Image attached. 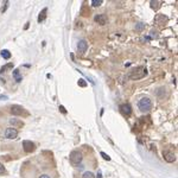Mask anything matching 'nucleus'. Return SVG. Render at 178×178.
<instances>
[{
	"instance_id": "obj_1",
	"label": "nucleus",
	"mask_w": 178,
	"mask_h": 178,
	"mask_svg": "<svg viewBox=\"0 0 178 178\" xmlns=\"http://www.w3.org/2000/svg\"><path fill=\"white\" fill-rule=\"evenodd\" d=\"M147 75V69L145 67H137L128 73V78L137 81V80H141Z\"/></svg>"
},
{
	"instance_id": "obj_2",
	"label": "nucleus",
	"mask_w": 178,
	"mask_h": 178,
	"mask_svg": "<svg viewBox=\"0 0 178 178\" xmlns=\"http://www.w3.org/2000/svg\"><path fill=\"white\" fill-rule=\"evenodd\" d=\"M138 108L142 113L148 112L151 108H152V101H151L148 97H142V99H140L138 102Z\"/></svg>"
},
{
	"instance_id": "obj_3",
	"label": "nucleus",
	"mask_w": 178,
	"mask_h": 178,
	"mask_svg": "<svg viewBox=\"0 0 178 178\" xmlns=\"http://www.w3.org/2000/svg\"><path fill=\"white\" fill-rule=\"evenodd\" d=\"M82 154H81V152H78V151H73V152L70 153V156H69V159H70V163L73 164L74 166H76V165H78L80 163L82 162Z\"/></svg>"
},
{
	"instance_id": "obj_4",
	"label": "nucleus",
	"mask_w": 178,
	"mask_h": 178,
	"mask_svg": "<svg viewBox=\"0 0 178 178\" xmlns=\"http://www.w3.org/2000/svg\"><path fill=\"white\" fill-rule=\"evenodd\" d=\"M23 147H24V151L28 153H31L36 150V145L31 140H24L23 141Z\"/></svg>"
},
{
	"instance_id": "obj_5",
	"label": "nucleus",
	"mask_w": 178,
	"mask_h": 178,
	"mask_svg": "<svg viewBox=\"0 0 178 178\" xmlns=\"http://www.w3.org/2000/svg\"><path fill=\"white\" fill-rule=\"evenodd\" d=\"M5 137L7 139H16L18 137V131L14 128V127H11V128H6L5 131Z\"/></svg>"
},
{
	"instance_id": "obj_6",
	"label": "nucleus",
	"mask_w": 178,
	"mask_h": 178,
	"mask_svg": "<svg viewBox=\"0 0 178 178\" xmlns=\"http://www.w3.org/2000/svg\"><path fill=\"white\" fill-rule=\"evenodd\" d=\"M120 112L123 114V115H126V117H129V115L132 114V107L128 105V103H122L120 105Z\"/></svg>"
},
{
	"instance_id": "obj_7",
	"label": "nucleus",
	"mask_w": 178,
	"mask_h": 178,
	"mask_svg": "<svg viewBox=\"0 0 178 178\" xmlns=\"http://www.w3.org/2000/svg\"><path fill=\"white\" fill-rule=\"evenodd\" d=\"M163 157H164V159L166 160L167 163H173L176 160V154L173 152H171V151H164Z\"/></svg>"
},
{
	"instance_id": "obj_8",
	"label": "nucleus",
	"mask_w": 178,
	"mask_h": 178,
	"mask_svg": "<svg viewBox=\"0 0 178 178\" xmlns=\"http://www.w3.org/2000/svg\"><path fill=\"white\" fill-rule=\"evenodd\" d=\"M11 113H12L13 115H22V114L25 113V109L23 108L22 106H19V105H13V106L11 107ZM25 114H26V113H25Z\"/></svg>"
},
{
	"instance_id": "obj_9",
	"label": "nucleus",
	"mask_w": 178,
	"mask_h": 178,
	"mask_svg": "<svg viewBox=\"0 0 178 178\" xmlns=\"http://www.w3.org/2000/svg\"><path fill=\"white\" fill-rule=\"evenodd\" d=\"M77 49H78V51L81 52V53H84L87 51V49H88V43L84 39L80 40L78 44H77Z\"/></svg>"
},
{
	"instance_id": "obj_10",
	"label": "nucleus",
	"mask_w": 178,
	"mask_h": 178,
	"mask_svg": "<svg viewBox=\"0 0 178 178\" xmlns=\"http://www.w3.org/2000/svg\"><path fill=\"white\" fill-rule=\"evenodd\" d=\"M166 22H167V17H165L164 14H157L154 18V23L158 25H163Z\"/></svg>"
},
{
	"instance_id": "obj_11",
	"label": "nucleus",
	"mask_w": 178,
	"mask_h": 178,
	"mask_svg": "<svg viewBox=\"0 0 178 178\" xmlns=\"http://www.w3.org/2000/svg\"><path fill=\"white\" fill-rule=\"evenodd\" d=\"M94 19H95V22L97 24H100V25H106V23H107V18H106L105 14H96Z\"/></svg>"
},
{
	"instance_id": "obj_12",
	"label": "nucleus",
	"mask_w": 178,
	"mask_h": 178,
	"mask_svg": "<svg viewBox=\"0 0 178 178\" xmlns=\"http://www.w3.org/2000/svg\"><path fill=\"white\" fill-rule=\"evenodd\" d=\"M47 13H48V8H47V7H45V8H43L42 12H40L39 16H38V23H43L44 20H45Z\"/></svg>"
},
{
	"instance_id": "obj_13",
	"label": "nucleus",
	"mask_w": 178,
	"mask_h": 178,
	"mask_svg": "<svg viewBox=\"0 0 178 178\" xmlns=\"http://www.w3.org/2000/svg\"><path fill=\"white\" fill-rule=\"evenodd\" d=\"M13 77H14V80H16V82H22V80H23V76H22V74H20V71L18 70V69H14L13 70Z\"/></svg>"
},
{
	"instance_id": "obj_14",
	"label": "nucleus",
	"mask_w": 178,
	"mask_h": 178,
	"mask_svg": "<svg viewBox=\"0 0 178 178\" xmlns=\"http://www.w3.org/2000/svg\"><path fill=\"white\" fill-rule=\"evenodd\" d=\"M89 8H88V6H86V5H83L82 7H81V11H80V13H81L83 17H87V16H89Z\"/></svg>"
},
{
	"instance_id": "obj_15",
	"label": "nucleus",
	"mask_w": 178,
	"mask_h": 178,
	"mask_svg": "<svg viewBox=\"0 0 178 178\" xmlns=\"http://www.w3.org/2000/svg\"><path fill=\"white\" fill-rule=\"evenodd\" d=\"M1 57L4 59H10L11 58V52L8 51V50H3L1 51Z\"/></svg>"
},
{
	"instance_id": "obj_16",
	"label": "nucleus",
	"mask_w": 178,
	"mask_h": 178,
	"mask_svg": "<svg viewBox=\"0 0 178 178\" xmlns=\"http://www.w3.org/2000/svg\"><path fill=\"white\" fill-rule=\"evenodd\" d=\"M151 4V8H153V10H158V8L160 7V1H154V0H152V1H150Z\"/></svg>"
},
{
	"instance_id": "obj_17",
	"label": "nucleus",
	"mask_w": 178,
	"mask_h": 178,
	"mask_svg": "<svg viewBox=\"0 0 178 178\" xmlns=\"http://www.w3.org/2000/svg\"><path fill=\"white\" fill-rule=\"evenodd\" d=\"M145 28H146V25H145L144 23H138V24L136 25V31L141 32L142 30H145Z\"/></svg>"
},
{
	"instance_id": "obj_18",
	"label": "nucleus",
	"mask_w": 178,
	"mask_h": 178,
	"mask_svg": "<svg viewBox=\"0 0 178 178\" xmlns=\"http://www.w3.org/2000/svg\"><path fill=\"white\" fill-rule=\"evenodd\" d=\"M13 68V63H7V64H5V65H3V68H1V73H6L7 70H10V69H12Z\"/></svg>"
},
{
	"instance_id": "obj_19",
	"label": "nucleus",
	"mask_w": 178,
	"mask_h": 178,
	"mask_svg": "<svg viewBox=\"0 0 178 178\" xmlns=\"http://www.w3.org/2000/svg\"><path fill=\"white\" fill-rule=\"evenodd\" d=\"M10 123H11V125H13V126H18V127H22L23 125H24L22 121H18V120H16V119L10 120Z\"/></svg>"
},
{
	"instance_id": "obj_20",
	"label": "nucleus",
	"mask_w": 178,
	"mask_h": 178,
	"mask_svg": "<svg viewBox=\"0 0 178 178\" xmlns=\"http://www.w3.org/2000/svg\"><path fill=\"white\" fill-rule=\"evenodd\" d=\"M82 178H95L94 173L90 172V171H86L83 175H82Z\"/></svg>"
},
{
	"instance_id": "obj_21",
	"label": "nucleus",
	"mask_w": 178,
	"mask_h": 178,
	"mask_svg": "<svg viewBox=\"0 0 178 178\" xmlns=\"http://www.w3.org/2000/svg\"><path fill=\"white\" fill-rule=\"evenodd\" d=\"M103 1L102 0H92V5L94 6V7H97V6H100L101 4H102Z\"/></svg>"
},
{
	"instance_id": "obj_22",
	"label": "nucleus",
	"mask_w": 178,
	"mask_h": 178,
	"mask_svg": "<svg viewBox=\"0 0 178 178\" xmlns=\"http://www.w3.org/2000/svg\"><path fill=\"white\" fill-rule=\"evenodd\" d=\"M77 84L80 86V87H87V82L84 81V80H78V81H77Z\"/></svg>"
},
{
	"instance_id": "obj_23",
	"label": "nucleus",
	"mask_w": 178,
	"mask_h": 178,
	"mask_svg": "<svg viewBox=\"0 0 178 178\" xmlns=\"http://www.w3.org/2000/svg\"><path fill=\"white\" fill-rule=\"evenodd\" d=\"M100 154H101V156H102V158H103V159H106V160H111V157H109V156H108V154H106V153H105V152H101V153H100Z\"/></svg>"
},
{
	"instance_id": "obj_24",
	"label": "nucleus",
	"mask_w": 178,
	"mask_h": 178,
	"mask_svg": "<svg viewBox=\"0 0 178 178\" xmlns=\"http://www.w3.org/2000/svg\"><path fill=\"white\" fill-rule=\"evenodd\" d=\"M7 7H8V1H5V3H4V7H1V12H3V13L6 11Z\"/></svg>"
},
{
	"instance_id": "obj_25",
	"label": "nucleus",
	"mask_w": 178,
	"mask_h": 178,
	"mask_svg": "<svg viewBox=\"0 0 178 178\" xmlns=\"http://www.w3.org/2000/svg\"><path fill=\"white\" fill-rule=\"evenodd\" d=\"M4 172H5V166L3 164H0V175L4 173Z\"/></svg>"
},
{
	"instance_id": "obj_26",
	"label": "nucleus",
	"mask_w": 178,
	"mask_h": 178,
	"mask_svg": "<svg viewBox=\"0 0 178 178\" xmlns=\"http://www.w3.org/2000/svg\"><path fill=\"white\" fill-rule=\"evenodd\" d=\"M59 111H61L62 113H63V114H67V111H65V108H64L63 106H59Z\"/></svg>"
},
{
	"instance_id": "obj_27",
	"label": "nucleus",
	"mask_w": 178,
	"mask_h": 178,
	"mask_svg": "<svg viewBox=\"0 0 178 178\" xmlns=\"http://www.w3.org/2000/svg\"><path fill=\"white\" fill-rule=\"evenodd\" d=\"M150 39H151V38L148 37V36H146V37H142V38H141V40H150Z\"/></svg>"
},
{
	"instance_id": "obj_28",
	"label": "nucleus",
	"mask_w": 178,
	"mask_h": 178,
	"mask_svg": "<svg viewBox=\"0 0 178 178\" xmlns=\"http://www.w3.org/2000/svg\"><path fill=\"white\" fill-rule=\"evenodd\" d=\"M95 178H102V175H101V171H99V172H97V177H95Z\"/></svg>"
},
{
	"instance_id": "obj_29",
	"label": "nucleus",
	"mask_w": 178,
	"mask_h": 178,
	"mask_svg": "<svg viewBox=\"0 0 178 178\" xmlns=\"http://www.w3.org/2000/svg\"><path fill=\"white\" fill-rule=\"evenodd\" d=\"M39 178H50V177H49L48 175H42V176H40Z\"/></svg>"
},
{
	"instance_id": "obj_30",
	"label": "nucleus",
	"mask_w": 178,
	"mask_h": 178,
	"mask_svg": "<svg viewBox=\"0 0 178 178\" xmlns=\"http://www.w3.org/2000/svg\"><path fill=\"white\" fill-rule=\"evenodd\" d=\"M3 99H4V100L7 99V96H0V100H3Z\"/></svg>"
}]
</instances>
